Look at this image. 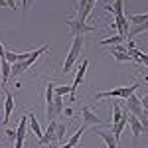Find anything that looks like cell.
Returning a JSON list of instances; mask_svg holds the SVG:
<instances>
[{"instance_id": "cell-30", "label": "cell", "mask_w": 148, "mask_h": 148, "mask_svg": "<svg viewBox=\"0 0 148 148\" xmlns=\"http://www.w3.org/2000/svg\"><path fill=\"white\" fill-rule=\"evenodd\" d=\"M4 2H6V6L10 10H16V0H4Z\"/></svg>"}, {"instance_id": "cell-4", "label": "cell", "mask_w": 148, "mask_h": 148, "mask_svg": "<svg viewBox=\"0 0 148 148\" xmlns=\"http://www.w3.org/2000/svg\"><path fill=\"white\" fill-rule=\"evenodd\" d=\"M81 119H83V125L81 126H85V128H87V126H93V128H95V126L103 125V119L97 116L89 107H83V109H81Z\"/></svg>"}, {"instance_id": "cell-14", "label": "cell", "mask_w": 148, "mask_h": 148, "mask_svg": "<svg viewBox=\"0 0 148 148\" xmlns=\"http://www.w3.org/2000/svg\"><path fill=\"white\" fill-rule=\"evenodd\" d=\"M105 10L114 14V16H121V14H125V0H114L113 4L109 2V4H105Z\"/></svg>"}, {"instance_id": "cell-19", "label": "cell", "mask_w": 148, "mask_h": 148, "mask_svg": "<svg viewBox=\"0 0 148 148\" xmlns=\"http://www.w3.org/2000/svg\"><path fill=\"white\" fill-rule=\"evenodd\" d=\"M61 113H63V97L53 95V114H56V116H59Z\"/></svg>"}, {"instance_id": "cell-28", "label": "cell", "mask_w": 148, "mask_h": 148, "mask_svg": "<svg viewBox=\"0 0 148 148\" xmlns=\"http://www.w3.org/2000/svg\"><path fill=\"white\" fill-rule=\"evenodd\" d=\"M140 105H142V109H144V111H148V93L140 99Z\"/></svg>"}, {"instance_id": "cell-12", "label": "cell", "mask_w": 148, "mask_h": 148, "mask_svg": "<svg viewBox=\"0 0 148 148\" xmlns=\"http://www.w3.org/2000/svg\"><path fill=\"white\" fill-rule=\"evenodd\" d=\"M114 26L119 28V34L121 36H128V30H130V24L126 22V16L125 14H121V16H114Z\"/></svg>"}, {"instance_id": "cell-26", "label": "cell", "mask_w": 148, "mask_h": 148, "mask_svg": "<svg viewBox=\"0 0 148 148\" xmlns=\"http://www.w3.org/2000/svg\"><path fill=\"white\" fill-rule=\"evenodd\" d=\"M6 136L10 138V140H16V128H8L6 130Z\"/></svg>"}, {"instance_id": "cell-16", "label": "cell", "mask_w": 148, "mask_h": 148, "mask_svg": "<svg viewBox=\"0 0 148 148\" xmlns=\"http://www.w3.org/2000/svg\"><path fill=\"white\" fill-rule=\"evenodd\" d=\"M128 24H132V26H138V24H144L148 22V14H125Z\"/></svg>"}, {"instance_id": "cell-10", "label": "cell", "mask_w": 148, "mask_h": 148, "mask_svg": "<svg viewBox=\"0 0 148 148\" xmlns=\"http://www.w3.org/2000/svg\"><path fill=\"white\" fill-rule=\"evenodd\" d=\"M111 53H113V57L116 59V61H121V63H125V61H132V59H130V53H128V49H126V47L114 46L113 49H111Z\"/></svg>"}, {"instance_id": "cell-31", "label": "cell", "mask_w": 148, "mask_h": 148, "mask_svg": "<svg viewBox=\"0 0 148 148\" xmlns=\"http://www.w3.org/2000/svg\"><path fill=\"white\" fill-rule=\"evenodd\" d=\"M6 56V49H4V46H2V42H0V59Z\"/></svg>"}, {"instance_id": "cell-6", "label": "cell", "mask_w": 148, "mask_h": 148, "mask_svg": "<svg viewBox=\"0 0 148 148\" xmlns=\"http://www.w3.org/2000/svg\"><path fill=\"white\" fill-rule=\"evenodd\" d=\"M126 111H128L130 114H134L136 119H140L142 113H144V109H142V105H140V99H138L134 93L126 99Z\"/></svg>"}, {"instance_id": "cell-9", "label": "cell", "mask_w": 148, "mask_h": 148, "mask_svg": "<svg viewBox=\"0 0 148 148\" xmlns=\"http://www.w3.org/2000/svg\"><path fill=\"white\" fill-rule=\"evenodd\" d=\"M6 95V99H4V119H2V123L4 125H8V121H10V114L14 111V95L10 91H4Z\"/></svg>"}, {"instance_id": "cell-5", "label": "cell", "mask_w": 148, "mask_h": 148, "mask_svg": "<svg viewBox=\"0 0 148 148\" xmlns=\"http://www.w3.org/2000/svg\"><path fill=\"white\" fill-rule=\"evenodd\" d=\"M26 132H28V114H24L18 123V128H16V144L14 148H22L24 140H26Z\"/></svg>"}, {"instance_id": "cell-27", "label": "cell", "mask_w": 148, "mask_h": 148, "mask_svg": "<svg viewBox=\"0 0 148 148\" xmlns=\"http://www.w3.org/2000/svg\"><path fill=\"white\" fill-rule=\"evenodd\" d=\"M138 63H144V65H148V53H140V57H138Z\"/></svg>"}, {"instance_id": "cell-3", "label": "cell", "mask_w": 148, "mask_h": 148, "mask_svg": "<svg viewBox=\"0 0 148 148\" xmlns=\"http://www.w3.org/2000/svg\"><path fill=\"white\" fill-rule=\"evenodd\" d=\"M67 26H69V30H71V36H73V38H79V36H85V34L95 32L93 26H89L87 22H79V20H69Z\"/></svg>"}, {"instance_id": "cell-2", "label": "cell", "mask_w": 148, "mask_h": 148, "mask_svg": "<svg viewBox=\"0 0 148 148\" xmlns=\"http://www.w3.org/2000/svg\"><path fill=\"white\" fill-rule=\"evenodd\" d=\"M138 87H140V83H132V85H128V87H116V89H111V91H101V93H97V95H95V99H97V101L107 99V97H114V99H128V97L136 91Z\"/></svg>"}, {"instance_id": "cell-25", "label": "cell", "mask_w": 148, "mask_h": 148, "mask_svg": "<svg viewBox=\"0 0 148 148\" xmlns=\"http://www.w3.org/2000/svg\"><path fill=\"white\" fill-rule=\"evenodd\" d=\"M34 0H22V8H24V16L28 14V10H30V4H32Z\"/></svg>"}, {"instance_id": "cell-20", "label": "cell", "mask_w": 148, "mask_h": 148, "mask_svg": "<svg viewBox=\"0 0 148 148\" xmlns=\"http://www.w3.org/2000/svg\"><path fill=\"white\" fill-rule=\"evenodd\" d=\"M26 69H28V65H26L24 61H16V63H12V77H18V75H22Z\"/></svg>"}, {"instance_id": "cell-24", "label": "cell", "mask_w": 148, "mask_h": 148, "mask_svg": "<svg viewBox=\"0 0 148 148\" xmlns=\"http://www.w3.org/2000/svg\"><path fill=\"white\" fill-rule=\"evenodd\" d=\"M83 132H85V126H81L79 130H77V132H75V134H73V136L69 138V146H75V144H77V142H79V138H81V134H83Z\"/></svg>"}, {"instance_id": "cell-35", "label": "cell", "mask_w": 148, "mask_h": 148, "mask_svg": "<svg viewBox=\"0 0 148 148\" xmlns=\"http://www.w3.org/2000/svg\"><path fill=\"white\" fill-rule=\"evenodd\" d=\"M89 2H91V4H95V2H97V0H89Z\"/></svg>"}, {"instance_id": "cell-13", "label": "cell", "mask_w": 148, "mask_h": 148, "mask_svg": "<svg viewBox=\"0 0 148 148\" xmlns=\"http://www.w3.org/2000/svg\"><path fill=\"white\" fill-rule=\"evenodd\" d=\"M28 125H30V132H34L38 138L44 136V128L40 126V123H38V119L34 116V113H28Z\"/></svg>"}, {"instance_id": "cell-8", "label": "cell", "mask_w": 148, "mask_h": 148, "mask_svg": "<svg viewBox=\"0 0 148 148\" xmlns=\"http://www.w3.org/2000/svg\"><path fill=\"white\" fill-rule=\"evenodd\" d=\"M56 128H57V121H49L47 123V128L44 130V136L40 138V144H51L56 142Z\"/></svg>"}, {"instance_id": "cell-23", "label": "cell", "mask_w": 148, "mask_h": 148, "mask_svg": "<svg viewBox=\"0 0 148 148\" xmlns=\"http://www.w3.org/2000/svg\"><path fill=\"white\" fill-rule=\"evenodd\" d=\"M71 93V85H63V87H53V95H59V97H63V95H69Z\"/></svg>"}, {"instance_id": "cell-15", "label": "cell", "mask_w": 148, "mask_h": 148, "mask_svg": "<svg viewBox=\"0 0 148 148\" xmlns=\"http://www.w3.org/2000/svg\"><path fill=\"white\" fill-rule=\"evenodd\" d=\"M0 75H2V85H6V81H8V77L12 75V65L2 57L0 59Z\"/></svg>"}, {"instance_id": "cell-21", "label": "cell", "mask_w": 148, "mask_h": 148, "mask_svg": "<svg viewBox=\"0 0 148 148\" xmlns=\"http://www.w3.org/2000/svg\"><path fill=\"white\" fill-rule=\"evenodd\" d=\"M123 114H125V111L121 109V105H119V103H113V125L123 119Z\"/></svg>"}, {"instance_id": "cell-11", "label": "cell", "mask_w": 148, "mask_h": 148, "mask_svg": "<svg viewBox=\"0 0 148 148\" xmlns=\"http://www.w3.org/2000/svg\"><path fill=\"white\" fill-rule=\"evenodd\" d=\"M128 126H130V130H132V138H134V140L144 132V130H142V125H140V121H138L134 114H130V113H128Z\"/></svg>"}, {"instance_id": "cell-17", "label": "cell", "mask_w": 148, "mask_h": 148, "mask_svg": "<svg viewBox=\"0 0 148 148\" xmlns=\"http://www.w3.org/2000/svg\"><path fill=\"white\" fill-rule=\"evenodd\" d=\"M123 42H125V36L116 34V36H113V38H103V40H101V46H111V47H114V46H121Z\"/></svg>"}, {"instance_id": "cell-29", "label": "cell", "mask_w": 148, "mask_h": 148, "mask_svg": "<svg viewBox=\"0 0 148 148\" xmlns=\"http://www.w3.org/2000/svg\"><path fill=\"white\" fill-rule=\"evenodd\" d=\"M63 114H65V116H73V114H75V111H73L71 107H65V109H63Z\"/></svg>"}, {"instance_id": "cell-22", "label": "cell", "mask_w": 148, "mask_h": 148, "mask_svg": "<svg viewBox=\"0 0 148 148\" xmlns=\"http://www.w3.org/2000/svg\"><path fill=\"white\" fill-rule=\"evenodd\" d=\"M65 125H61V123H57V128H56V140L57 142H63L65 140Z\"/></svg>"}, {"instance_id": "cell-18", "label": "cell", "mask_w": 148, "mask_h": 148, "mask_svg": "<svg viewBox=\"0 0 148 148\" xmlns=\"http://www.w3.org/2000/svg\"><path fill=\"white\" fill-rule=\"evenodd\" d=\"M142 32H148V22L138 24V26H132V28L128 30V36H126V38H134V36L142 34Z\"/></svg>"}, {"instance_id": "cell-7", "label": "cell", "mask_w": 148, "mask_h": 148, "mask_svg": "<svg viewBox=\"0 0 148 148\" xmlns=\"http://www.w3.org/2000/svg\"><path fill=\"white\" fill-rule=\"evenodd\" d=\"M93 134L101 136L103 140H105L107 148H119V140L114 138V134L111 132V130H103V128H93Z\"/></svg>"}, {"instance_id": "cell-34", "label": "cell", "mask_w": 148, "mask_h": 148, "mask_svg": "<svg viewBox=\"0 0 148 148\" xmlns=\"http://www.w3.org/2000/svg\"><path fill=\"white\" fill-rule=\"evenodd\" d=\"M59 148H73V146H69V144H63V146H59Z\"/></svg>"}, {"instance_id": "cell-1", "label": "cell", "mask_w": 148, "mask_h": 148, "mask_svg": "<svg viewBox=\"0 0 148 148\" xmlns=\"http://www.w3.org/2000/svg\"><path fill=\"white\" fill-rule=\"evenodd\" d=\"M83 44H85V38H83V36L73 38V44H71V47H69V53H67V57H65V61H63V73L71 71V67L75 65V61L79 59L81 49H83Z\"/></svg>"}, {"instance_id": "cell-32", "label": "cell", "mask_w": 148, "mask_h": 148, "mask_svg": "<svg viewBox=\"0 0 148 148\" xmlns=\"http://www.w3.org/2000/svg\"><path fill=\"white\" fill-rule=\"evenodd\" d=\"M49 148H59V146H57L56 142H51V144H49Z\"/></svg>"}, {"instance_id": "cell-33", "label": "cell", "mask_w": 148, "mask_h": 148, "mask_svg": "<svg viewBox=\"0 0 148 148\" xmlns=\"http://www.w3.org/2000/svg\"><path fill=\"white\" fill-rule=\"evenodd\" d=\"M2 6H6V2H4V0H0V8H2ZM6 8H8V6H6Z\"/></svg>"}]
</instances>
